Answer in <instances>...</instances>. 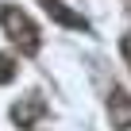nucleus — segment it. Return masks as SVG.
<instances>
[{"mask_svg": "<svg viewBox=\"0 0 131 131\" xmlns=\"http://www.w3.org/2000/svg\"><path fill=\"white\" fill-rule=\"evenodd\" d=\"M42 116H46V100H42V96H23V100L12 108V119H16L19 127H35Z\"/></svg>", "mask_w": 131, "mask_h": 131, "instance_id": "7ed1b4c3", "label": "nucleus"}, {"mask_svg": "<svg viewBox=\"0 0 131 131\" xmlns=\"http://www.w3.org/2000/svg\"><path fill=\"white\" fill-rule=\"evenodd\" d=\"M42 4V12L54 19V23H62V27H73V31H89V19L81 16V12H70L62 4V0H39Z\"/></svg>", "mask_w": 131, "mask_h": 131, "instance_id": "f03ea898", "label": "nucleus"}, {"mask_svg": "<svg viewBox=\"0 0 131 131\" xmlns=\"http://www.w3.org/2000/svg\"><path fill=\"white\" fill-rule=\"evenodd\" d=\"M12 77H16V62H12L8 54H0V85H8Z\"/></svg>", "mask_w": 131, "mask_h": 131, "instance_id": "39448f33", "label": "nucleus"}, {"mask_svg": "<svg viewBox=\"0 0 131 131\" xmlns=\"http://www.w3.org/2000/svg\"><path fill=\"white\" fill-rule=\"evenodd\" d=\"M0 23H4L8 39H12V42H16L23 54H39L42 39H39V27L31 23V16H27L23 8H16V4H4V8H0Z\"/></svg>", "mask_w": 131, "mask_h": 131, "instance_id": "f257e3e1", "label": "nucleus"}, {"mask_svg": "<svg viewBox=\"0 0 131 131\" xmlns=\"http://www.w3.org/2000/svg\"><path fill=\"white\" fill-rule=\"evenodd\" d=\"M108 112H112V127H119V131L131 127V96L119 85H112V93H108Z\"/></svg>", "mask_w": 131, "mask_h": 131, "instance_id": "20e7f679", "label": "nucleus"}, {"mask_svg": "<svg viewBox=\"0 0 131 131\" xmlns=\"http://www.w3.org/2000/svg\"><path fill=\"white\" fill-rule=\"evenodd\" d=\"M123 54H127V62H131V35H123Z\"/></svg>", "mask_w": 131, "mask_h": 131, "instance_id": "423d86ee", "label": "nucleus"}]
</instances>
